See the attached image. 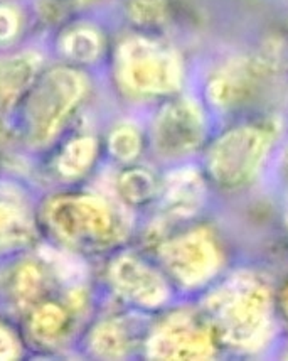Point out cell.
I'll return each instance as SVG.
<instances>
[{
  "mask_svg": "<svg viewBox=\"0 0 288 361\" xmlns=\"http://www.w3.org/2000/svg\"><path fill=\"white\" fill-rule=\"evenodd\" d=\"M86 88L84 78L71 68L47 71L31 90L25 105V123L34 144H46L78 105Z\"/></svg>",
  "mask_w": 288,
  "mask_h": 361,
  "instance_id": "obj_1",
  "label": "cell"
},
{
  "mask_svg": "<svg viewBox=\"0 0 288 361\" xmlns=\"http://www.w3.org/2000/svg\"><path fill=\"white\" fill-rule=\"evenodd\" d=\"M47 221L56 235L80 247H101L115 233L113 213L94 196L56 197L47 206Z\"/></svg>",
  "mask_w": 288,
  "mask_h": 361,
  "instance_id": "obj_2",
  "label": "cell"
},
{
  "mask_svg": "<svg viewBox=\"0 0 288 361\" xmlns=\"http://www.w3.org/2000/svg\"><path fill=\"white\" fill-rule=\"evenodd\" d=\"M118 68L123 83L133 92L162 94L179 85L180 68L174 53L145 37L123 42L118 53Z\"/></svg>",
  "mask_w": 288,
  "mask_h": 361,
  "instance_id": "obj_3",
  "label": "cell"
},
{
  "mask_svg": "<svg viewBox=\"0 0 288 361\" xmlns=\"http://www.w3.org/2000/svg\"><path fill=\"white\" fill-rule=\"evenodd\" d=\"M110 281L122 298L140 307H158L167 298L162 275L132 255L120 257L111 264Z\"/></svg>",
  "mask_w": 288,
  "mask_h": 361,
  "instance_id": "obj_4",
  "label": "cell"
},
{
  "mask_svg": "<svg viewBox=\"0 0 288 361\" xmlns=\"http://www.w3.org/2000/svg\"><path fill=\"white\" fill-rule=\"evenodd\" d=\"M199 135V115L187 102H175L158 114L152 128V140L157 154L177 157L194 147Z\"/></svg>",
  "mask_w": 288,
  "mask_h": 361,
  "instance_id": "obj_5",
  "label": "cell"
},
{
  "mask_svg": "<svg viewBox=\"0 0 288 361\" xmlns=\"http://www.w3.org/2000/svg\"><path fill=\"white\" fill-rule=\"evenodd\" d=\"M197 353H199V334L179 317L165 321L150 336L149 355L152 358H192Z\"/></svg>",
  "mask_w": 288,
  "mask_h": 361,
  "instance_id": "obj_6",
  "label": "cell"
},
{
  "mask_svg": "<svg viewBox=\"0 0 288 361\" xmlns=\"http://www.w3.org/2000/svg\"><path fill=\"white\" fill-rule=\"evenodd\" d=\"M41 59L34 53L7 56L0 59V106L7 109L31 88L39 71Z\"/></svg>",
  "mask_w": 288,
  "mask_h": 361,
  "instance_id": "obj_7",
  "label": "cell"
},
{
  "mask_svg": "<svg viewBox=\"0 0 288 361\" xmlns=\"http://www.w3.org/2000/svg\"><path fill=\"white\" fill-rule=\"evenodd\" d=\"M161 259L172 275L180 281L192 282L204 270L208 250L194 236L167 242L161 250Z\"/></svg>",
  "mask_w": 288,
  "mask_h": 361,
  "instance_id": "obj_8",
  "label": "cell"
},
{
  "mask_svg": "<svg viewBox=\"0 0 288 361\" xmlns=\"http://www.w3.org/2000/svg\"><path fill=\"white\" fill-rule=\"evenodd\" d=\"M92 348L105 358H120L130 348V333L118 321H105L92 334Z\"/></svg>",
  "mask_w": 288,
  "mask_h": 361,
  "instance_id": "obj_9",
  "label": "cell"
},
{
  "mask_svg": "<svg viewBox=\"0 0 288 361\" xmlns=\"http://www.w3.org/2000/svg\"><path fill=\"white\" fill-rule=\"evenodd\" d=\"M96 157V140L92 137H80L71 140L59 154L58 169L66 178L84 174Z\"/></svg>",
  "mask_w": 288,
  "mask_h": 361,
  "instance_id": "obj_10",
  "label": "cell"
},
{
  "mask_svg": "<svg viewBox=\"0 0 288 361\" xmlns=\"http://www.w3.org/2000/svg\"><path fill=\"white\" fill-rule=\"evenodd\" d=\"M68 326V314L61 306L53 302L41 304L34 309L31 329L41 341H54L63 336Z\"/></svg>",
  "mask_w": 288,
  "mask_h": 361,
  "instance_id": "obj_11",
  "label": "cell"
},
{
  "mask_svg": "<svg viewBox=\"0 0 288 361\" xmlns=\"http://www.w3.org/2000/svg\"><path fill=\"white\" fill-rule=\"evenodd\" d=\"M61 49L73 61L89 63L100 54L101 39L92 29H75L63 37Z\"/></svg>",
  "mask_w": 288,
  "mask_h": 361,
  "instance_id": "obj_12",
  "label": "cell"
},
{
  "mask_svg": "<svg viewBox=\"0 0 288 361\" xmlns=\"http://www.w3.org/2000/svg\"><path fill=\"white\" fill-rule=\"evenodd\" d=\"M31 236V225L14 206L0 203V247L25 243Z\"/></svg>",
  "mask_w": 288,
  "mask_h": 361,
  "instance_id": "obj_13",
  "label": "cell"
},
{
  "mask_svg": "<svg viewBox=\"0 0 288 361\" xmlns=\"http://www.w3.org/2000/svg\"><path fill=\"white\" fill-rule=\"evenodd\" d=\"M118 189L127 203L144 204L156 192V180L145 171L132 169L120 178Z\"/></svg>",
  "mask_w": 288,
  "mask_h": 361,
  "instance_id": "obj_14",
  "label": "cell"
},
{
  "mask_svg": "<svg viewBox=\"0 0 288 361\" xmlns=\"http://www.w3.org/2000/svg\"><path fill=\"white\" fill-rule=\"evenodd\" d=\"M108 145L113 157L122 162H132L133 159L139 156L142 149L139 132L130 126L118 127L117 130H113V134L110 135Z\"/></svg>",
  "mask_w": 288,
  "mask_h": 361,
  "instance_id": "obj_15",
  "label": "cell"
},
{
  "mask_svg": "<svg viewBox=\"0 0 288 361\" xmlns=\"http://www.w3.org/2000/svg\"><path fill=\"white\" fill-rule=\"evenodd\" d=\"M42 272L34 264H25L15 275V295L20 304H32L42 290Z\"/></svg>",
  "mask_w": 288,
  "mask_h": 361,
  "instance_id": "obj_16",
  "label": "cell"
},
{
  "mask_svg": "<svg viewBox=\"0 0 288 361\" xmlns=\"http://www.w3.org/2000/svg\"><path fill=\"white\" fill-rule=\"evenodd\" d=\"M132 19L140 24H157L164 19L162 0H133L130 6Z\"/></svg>",
  "mask_w": 288,
  "mask_h": 361,
  "instance_id": "obj_17",
  "label": "cell"
},
{
  "mask_svg": "<svg viewBox=\"0 0 288 361\" xmlns=\"http://www.w3.org/2000/svg\"><path fill=\"white\" fill-rule=\"evenodd\" d=\"M19 17L11 7H0V41H8L17 34Z\"/></svg>",
  "mask_w": 288,
  "mask_h": 361,
  "instance_id": "obj_18",
  "label": "cell"
},
{
  "mask_svg": "<svg viewBox=\"0 0 288 361\" xmlns=\"http://www.w3.org/2000/svg\"><path fill=\"white\" fill-rule=\"evenodd\" d=\"M17 355H19V348L14 336L0 326V360H12Z\"/></svg>",
  "mask_w": 288,
  "mask_h": 361,
  "instance_id": "obj_19",
  "label": "cell"
}]
</instances>
